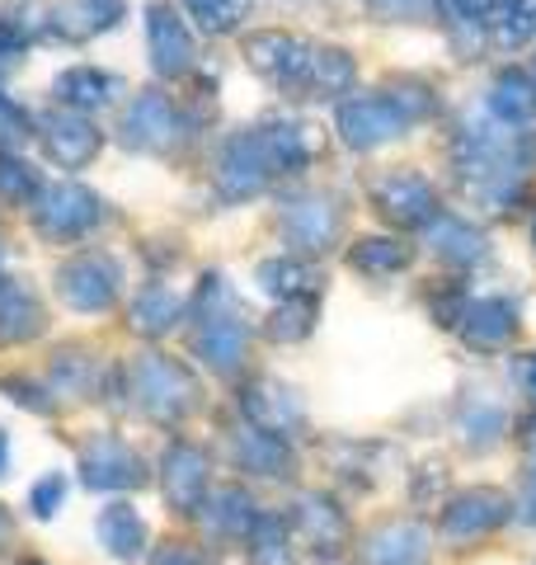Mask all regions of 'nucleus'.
Listing matches in <instances>:
<instances>
[{
    "label": "nucleus",
    "mask_w": 536,
    "mask_h": 565,
    "mask_svg": "<svg viewBox=\"0 0 536 565\" xmlns=\"http://www.w3.org/2000/svg\"><path fill=\"white\" fill-rule=\"evenodd\" d=\"M85 481L99 490H122V486H141V462L132 448H122L118 438H95L85 448Z\"/></svg>",
    "instance_id": "ddd939ff"
},
{
    "label": "nucleus",
    "mask_w": 536,
    "mask_h": 565,
    "mask_svg": "<svg viewBox=\"0 0 536 565\" xmlns=\"http://www.w3.org/2000/svg\"><path fill=\"white\" fill-rule=\"evenodd\" d=\"M504 519V500H499V494H490V490H480V494H467V500H461L452 514H447V527H490V523H499Z\"/></svg>",
    "instance_id": "c756f323"
},
{
    "label": "nucleus",
    "mask_w": 536,
    "mask_h": 565,
    "mask_svg": "<svg viewBox=\"0 0 536 565\" xmlns=\"http://www.w3.org/2000/svg\"><path fill=\"white\" fill-rule=\"evenodd\" d=\"M424 232H428V245H433L442 259H452V264H475V259H485V250H490L485 236H480L471 222L452 217V212H438Z\"/></svg>",
    "instance_id": "f3484780"
},
{
    "label": "nucleus",
    "mask_w": 536,
    "mask_h": 565,
    "mask_svg": "<svg viewBox=\"0 0 536 565\" xmlns=\"http://www.w3.org/2000/svg\"><path fill=\"white\" fill-rule=\"evenodd\" d=\"M39 128H43L47 156L57 166H66V170H81V166H89L99 156V128L76 109H52V114L39 118Z\"/></svg>",
    "instance_id": "423d86ee"
},
{
    "label": "nucleus",
    "mask_w": 536,
    "mask_h": 565,
    "mask_svg": "<svg viewBox=\"0 0 536 565\" xmlns=\"http://www.w3.org/2000/svg\"><path fill=\"white\" fill-rule=\"evenodd\" d=\"M62 494H66V481H62V476H47V481H39V486H33V514H39V519L57 514Z\"/></svg>",
    "instance_id": "72a5a7b5"
},
{
    "label": "nucleus",
    "mask_w": 536,
    "mask_h": 565,
    "mask_svg": "<svg viewBox=\"0 0 536 565\" xmlns=\"http://www.w3.org/2000/svg\"><path fill=\"white\" fill-rule=\"evenodd\" d=\"M10 533V519H6V509H0V537H6Z\"/></svg>",
    "instance_id": "58836bf2"
},
{
    "label": "nucleus",
    "mask_w": 536,
    "mask_h": 565,
    "mask_svg": "<svg viewBox=\"0 0 536 565\" xmlns=\"http://www.w3.org/2000/svg\"><path fill=\"white\" fill-rule=\"evenodd\" d=\"M193 349H199V359L212 363L217 373H231V367L245 359V326L236 316H207Z\"/></svg>",
    "instance_id": "dca6fc26"
},
{
    "label": "nucleus",
    "mask_w": 536,
    "mask_h": 565,
    "mask_svg": "<svg viewBox=\"0 0 536 565\" xmlns=\"http://www.w3.org/2000/svg\"><path fill=\"white\" fill-rule=\"evenodd\" d=\"M6 467H10V438L0 429V476H6Z\"/></svg>",
    "instance_id": "e433bc0d"
},
{
    "label": "nucleus",
    "mask_w": 536,
    "mask_h": 565,
    "mask_svg": "<svg viewBox=\"0 0 536 565\" xmlns=\"http://www.w3.org/2000/svg\"><path fill=\"white\" fill-rule=\"evenodd\" d=\"M485 24L499 47H523L536 33V0H494L485 10Z\"/></svg>",
    "instance_id": "6ab92c4d"
},
{
    "label": "nucleus",
    "mask_w": 536,
    "mask_h": 565,
    "mask_svg": "<svg viewBox=\"0 0 536 565\" xmlns=\"http://www.w3.org/2000/svg\"><path fill=\"white\" fill-rule=\"evenodd\" d=\"M240 457H245V462H255V467H268V471H274V467L282 462V448H278V444H268L264 434H245Z\"/></svg>",
    "instance_id": "473e14b6"
},
{
    "label": "nucleus",
    "mask_w": 536,
    "mask_h": 565,
    "mask_svg": "<svg viewBox=\"0 0 536 565\" xmlns=\"http://www.w3.org/2000/svg\"><path fill=\"white\" fill-rule=\"evenodd\" d=\"M245 57L255 71H264L268 81H278V85H297V81H307L311 76V57L315 52L292 39V33H255V39L245 43Z\"/></svg>",
    "instance_id": "6e6552de"
},
{
    "label": "nucleus",
    "mask_w": 536,
    "mask_h": 565,
    "mask_svg": "<svg viewBox=\"0 0 536 565\" xmlns=\"http://www.w3.org/2000/svg\"><path fill=\"white\" fill-rule=\"evenodd\" d=\"M523 509H527V519L536 523V471H532V486H527V500H523Z\"/></svg>",
    "instance_id": "c9c22d12"
},
{
    "label": "nucleus",
    "mask_w": 536,
    "mask_h": 565,
    "mask_svg": "<svg viewBox=\"0 0 536 565\" xmlns=\"http://www.w3.org/2000/svg\"><path fill=\"white\" fill-rule=\"evenodd\" d=\"M527 392H532V401H536V359L527 363Z\"/></svg>",
    "instance_id": "4c0bfd02"
},
{
    "label": "nucleus",
    "mask_w": 536,
    "mask_h": 565,
    "mask_svg": "<svg viewBox=\"0 0 536 565\" xmlns=\"http://www.w3.org/2000/svg\"><path fill=\"white\" fill-rule=\"evenodd\" d=\"M184 10L199 20L203 33H231L245 20V0H184Z\"/></svg>",
    "instance_id": "c85d7f7f"
},
{
    "label": "nucleus",
    "mask_w": 536,
    "mask_h": 565,
    "mask_svg": "<svg viewBox=\"0 0 536 565\" xmlns=\"http://www.w3.org/2000/svg\"><path fill=\"white\" fill-rule=\"evenodd\" d=\"M147 39H151V62H156L160 76H179V71L193 66V39L170 6L147 10Z\"/></svg>",
    "instance_id": "f8f14e48"
},
{
    "label": "nucleus",
    "mask_w": 536,
    "mask_h": 565,
    "mask_svg": "<svg viewBox=\"0 0 536 565\" xmlns=\"http://www.w3.org/2000/svg\"><path fill=\"white\" fill-rule=\"evenodd\" d=\"M137 396L147 405L151 415H184L193 405V382L184 367H174L170 359H160V353H147V359L137 363Z\"/></svg>",
    "instance_id": "0eeeda50"
},
{
    "label": "nucleus",
    "mask_w": 536,
    "mask_h": 565,
    "mask_svg": "<svg viewBox=\"0 0 536 565\" xmlns=\"http://www.w3.org/2000/svg\"><path fill=\"white\" fill-rule=\"evenodd\" d=\"M353 269H363V274H400L405 264H409V245L400 241H390V236H367V241H357L353 245Z\"/></svg>",
    "instance_id": "b1692460"
},
{
    "label": "nucleus",
    "mask_w": 536,
    "mask_h": 565,
    "mask_svg": "<svg viewBox=\"0 0 536 565\" xmlns=\"http://www.w3.org/2000/svg\"><path fill=\"white\" fill-rule=\"evenodd\" d=\"M43 330V307L20 278H0V344L33 340Z\"/></svg>",
    "instance_id": "4468645a"
},
{
    "label": "nucleus",
    "mask_w": 536,
    "mask_h": 565,
    "mask_svg": "<svg viewBox=\"0 0 536 565\" xmlns=\"http://www.w3.org/2000/svg\"><path fill=\"white\" fill-rule=\"evenodd\" d=\"M174 316H179V297L170 288H160V282H151V288H141L137 292V302H132V326L141 334H165L174 326Z\"/></svg>",
    "instance_id": "5701e85b"
},
{
    "label": "nucleus",
    "mask_w": 536,
    "mask_h": 565,
    "mask_svg": "<svg viewBox=\"0 0 536 565\" xmlns=\"http://www.w3.org/2000/svg\"><path fill=\"white\" fill-rule=\"evenodd\" d=\"M311 321H315V302L311 297H288V307H278V316H274V340H301V334L311 330Z\"/></svg>",
    "instance_id": "7c9ffc66"
},
{
    "label": "nucleus",
    "mask_w": 536,
    "mask_h": 565,
    "mask_svg": "<svg viewBox=\"0 0 536 565\" xmlns=\"http://www.w3.org/2000/svg\"><path fill=\"white\" fill-rule=\"evenodd\" d=\"M259 137H264V151H268V161H274V170H297L315 156V132L301 128V122H274V128Z\"/></svg>",
    "instance_id": "aec40b11"
},
{
    "label": "nucleus",
    "mask_w": 536,
    "mask_h": 565,
    "mask_svg": "<svg viewBox=\"0 0 536 565\" xmlns=\"http://www.w3.org/2000/svg\"><path fill=\"white\" fill-rule=\"evenodd\" d=\"M282 236H288L297 250H325V245L339 236V212L330 199H292L288 207H282Z\"/></svg>",
    "instance_id": "9b49d317"
},
{
    "label": "nucleus",
    "mask_w": 536,
    "mask_h": 565,
    "mask_svg": "<svg viewBox=\"0 0 536 565\" xmlns=\"http://www.w3.org/2000/svg\"><path fill=\"white\" fill-rule=\"evenodd\" d=\"M99 537L114 546V556H137V552H141V519L132 514L128 504L104 509V519H99Z\"/></svg>",
    "instance_id": "393cba45"
},
{
    "label": "nucleus",
    "mask_w": 536,
    "mask_h": 565,
    "mask_svg": "<svg viewBox=\"0 0 536 565\" xmlns=\"http://www.w3.org/2000/svg\"><path fill=\"white\" fill-rule=\"evenodd\" d=\"M268 174H274V161H268L259 132H240V137L226 141V151H222V161H217V189H222V199H231V203L255 199V193H264Z\"/></svg>",
    "instance_id": "39448f33"
},
{
    "label": "nucleus",
    "mask_w": 536,
    "mask_h": 565,
    "mask_svg": "<svg viewBox=\"0 0 536 565\" xmlns=\"http://www.w3.org/2000/svg\"><path fill=\"white\" fill-rule=\"evenodd\" d=\"M39 174H33L29 161H20L14 151H0V199L10 203H33L39 199Z\"/></svg>",
    "instance_id": "bb28decb"
},
{
    "label": "nucleus",
    "mask_w": 536,
    "mask_h": 565,
    "mask_svg": "<svg viewBox=\"0 0 536 565\" xmlns=\"http://www.w3.org/2000/svg\"><path fill=\"white\" fill-rule=\"evenodd\" d=\"M29 114L14 104L10 95H0V151H14V147H24L29 141Z\"/></svg>",
    "instance_id": "2f4dec72"
},
{
    "label": "nucleus",
    "mask_w": 536,
    "mask_h": 565,
    "mask_svg": "<svg viewBox=\"0 0 536 565\" xmlns=\"http://www.w3.org/2000/svg\"><path fill=\"white\" fill-rule=\"evenodd\" d=\"M29 207H33V226L47 241H81L104 217L99 199L85 184H43Z\"/></svg>",
    "instance_id": "f03ea898"
},
{
    "label": "nucleus",
    "mask_w": 536,
    "mask_h": 565,
    "mask_svg": "<svg viewBox=\"0 0 536 565\" xmlns=\"http://www.w3.org/2000/svg\"><path fill=\"white\" fill-rule=\"evenodd\" d=\"M532 236H536V226H532Z\"/></svg>",
    "instance_id": "ea45409f"
},
{
    "label": "nucleus",
    "mask_w": 536,
    "mask_h": 565,
    "mask_svg": "<svg viewBox=\"0 0 536 565\" xmlns=\"http://www.w3.org/2000/svg\"><path fill=\"white\" fill-rule=\"evenodd\" d=\"M377 207L396 226H428L438 217V199H433V189H428V180H419V174H386V180L377 184Z\"/></svg>",
    "instance_id": "9d476101"
},
{
    "label": "nucleus",
    "mask_w": 536,
    "mask_h": 565,
    "mask_svg": "<svg viewBox=\"0 0 536 565\" xmlns=\"http://www.w3.org/2000/svg\"><path fill=\"white\" fill-rule=\"evenodd\" d=\"M122 269L114 255H76L57 269V292L66 307L76 311H104L118 297Z\"/></svg>",
    "instance_id": "20e7f679"
},
{
    "label": "nucleus",
    "mask_w": 536,
    "mask_h": 565,
    "mask_svg": "<svg viewBox=\"0 0 536 565\" xmlns=\"http://www.w3.org/2000/svg\"><path fill=\"white\" fill-rule=\"evenodd\" d=\"M409 128V114L390 95H357L339 109V132L353 151H377Z\"/></svg>",
    "instance_id": "7ed1b4c3"
},
{
    "label": "nucleus",
    "mask_w": 536,
    "mask_h": 565,
    "mask_svg": "<svg viewBox=\"0 0 536 565\" xmlns=\"http://www.w3.org/2000/svg\"><path fill=\"white\" fill-rule=\"evenodd\" d=\"M461 334H467V344H475V349L508 344V334H513V307L499 302V297L471 302L467 311H461Z\"/></svg>",
    "instance_id": "a211bd4d"
},
{
    "label": "nucleus",
    "mask_w": 536,
    "mask_h": 565,
    "mask_svg": "<svg viewBox=\"0 0 536 565\" xmlns=\"http://www.w3.org/2000/svg\"><path fill=\"white\" fill-rule=\"evenodd\" d=\"M311 81H315V90H325V95H344L353 85V57L349 52H339V47L315 52L311 57Z\"/></svg>",
    "instance_id": "cd10ccee"
},
{
    "label": "nucleus",
    "mask_w": 536,
    "mask_h": 565,
    "mask_svg": "<svg viewBox=\"0 0 536 565\" xmlns=\"http://www.w3.org/2000/svg\"><path fill=\"white\" fill-rule=\"evenodd\" d=\"M532 147L527 137H517L508 128H467L457 137V170L475 199H485L490 207H504L527 180Z\"/></svg>",
    "instance_id": "f257e3e1"
},
{
    "label": "nucleus",
    "mask_w": 536,
    "mask_h": 565,
    "mask_svg": "<svg viewBox=\"0 0 536 565\" xmlns=\"http://www.w3.org/2000/svg\"><path fill=\"white\" fill-rule=\"evenodd\" d=\"M122 141L132 151H165L174 141V109L160 90H141L122 114Z\"/></svg>",
    "instance_id": "1a4fd4ad"
},
{
    "label": "nucleus",
    "mask_w": 536,
    "mask_h": 565,
    "mask_svg": "<svg viewBox=\"0 0 536 565\" xmlns=\"http://www.w3.org/2000/svg\"><path fill=\"white\" fill-rule=\"evenodd\" d=\"M490 109L504 118V128H513V122H527L536 114V90H532V81L523 76V71H504V76L494 81Z\"/></svg>",
    "instance_id": "412c9836"
},
{
    "label": "nucleus",
    "mask_w": 536,
    "mask_h": 565,
    "mask_svg": "<svg viewBox=\"0 0 536 565\" xmlns=\"http://www.w3.org/2000/svg\"><path fill=\"white\" fill-rule=\"evenodd\" d=\"M57 99L62 109H76V114H89V109H104L114 95H118V76H104L95 66H71L57 76Z\"/></svg>",
    "instance_id": "2eb2a0df"
},
{
    "label": "nucleus",
    "mask_w": 536,
    "mask_h": 565,
    "mask_svg": "<svg viewBox=\"0 0 536 565\" xmlns=\"http://www.w3.org/2000/svg\"><path fill=\"white\" fill-rule=\"evenodd\" d=\"M382 14H400V20H428L433 14V0H377Z\"/></svg>",
    "instance_id": "f704fd0d"
},
{
    "label": "nucleus",
    "mask_w": 536,
    "mask_h": 565,
    "mask_svg": "<svg viewBox=\"0 0 536 565\" xmlns=\"http://www.w3.org/2000/svg\"><path fill=\"white\" fill-rule=\"evenodd\" d=\"M315 282V274L301 259H264L259 264V288L278 297H301V288Z\"/></svg>",
    "instance_id": "a878e982"
},
{
    "label": "nucleus",
    "mask_w": 536,
    "mask_h": 565,
    "mask_svg": "<svg viewBox=\"0 0 536 565\" xmlns=\"http://www.w3.org/2000/svg\"><path fill=\"white\" fill-rule=\"evenodd\" d=\"M165 467H170V500L179 504H193L203 494L207 486V462H203V452L199 448H189V444H174L170 457H165Z\"/></svg>",
    "instance_id": "4be33fe9"
}]
</instances>
